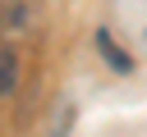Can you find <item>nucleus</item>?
I'll use <instances>...</instances> for the list:
<instances>
[{
  "instance_id": "nucleus-1",
  "label": "nucleus",
  "mask_w": 147,
  "mask_h": 137,
  "mask_svg": "<svg viewBox=\"0 0 147 137\" xmlns=\"http://www.w3.org/2000/svg\"><path fill=\"white\" fill-rule=\"evenodd\" d=\"M37 18V0H0V27L5 32H23Z\"/></svg>"
},
{
  "instance_id": "nucleus-2",
  "label": "nucleus",
  "mask_w": 147,
  "mask_h": 137,
  "mask_svg": "<svg viewBox=\"0 0 147 137\" xmlns=\"http://www.w3.org/2000/svg\"><path fill=\"white\" fill-rule=\"evenodd\" d=\"M96 50H101V59H106V64H110L115 73H129V68H133V59H129V55L119 50V41H115V37H110L106 27L96 32Z\"/></svg>"
},
{
  "instance_id": "nucleus-3",
  "label": "nucleus",
  "mask_w": 147,
  "mask_h": 137,
  "mask_svg": "<svg viewBox=\"0 0 147 137\" xmlns=\"http://www.w3.org/2000/svg\"><path fill=\"white\" fill-rule=\"evenodd\" d=\"M14 87H18V50L0 46V96H9Z\"/></svg>"
}]
</instances>
